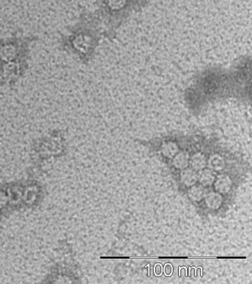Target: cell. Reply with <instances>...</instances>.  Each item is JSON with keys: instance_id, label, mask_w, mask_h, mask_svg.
Wrapping results in <instances>:
<instances>
[{"instance_id": "cell-1", "label": "cell", "mask_w": 252, "mask_h": 284, "mask_svg": "<svg viewBox=\"0 0 252 284\" xmlns=\"http://www.w3.org/2000/svg\"><path fill=\"white\" fill-rule=\"evenodd\" d=\"M36 36H11L0 38V79L6 86H14L28 67L30 48Z\"/></svg>"}, {"instance_id": "cell-2", "label": "cell", "mask_w": 252, "mask_h": 284, "mask_svg": "<svg viewBox=\"0 0 252 284\" xmlns=\"http://www.w3.org/2000/svg\"><path fill=\"white\" fill-rule=\"evenodd\" d=\"M98 24L97 17H86L64 35L62 47L82 62H88L99 44Z\"/></svg>"}, {"instance_id": "cell-3", "label": "cell", "mask_w": 252, "mask_h": 284, "mask_svg": "<svg viewBox=\"0 0 252 284\" xmlns=\"http://www.w3.org/2000/svg\"><path fill=\"white\" fill-rule=\"evenodd\" d=\"M216 192L221 194H226L230 192L232 187V181L227 175H218L215 177L214 183Z\"/></svg>"}, {"instance_id": "cell-4", "label": "cell", "mask_w": 252, "mask_h": 284, "mask_svg": "<svg viewBox=\"0 0 252 284\" xmlns=\"http://www.w3.org/2000/svg\"><path fill=\"white\" fill-rule=\"evenodd\" d=\"M204 199L205 205L212 210H218L224 203V198L221 194L218 192H210L205 194Z\"/></svg>"}, {"instance_id": "cell-5", "label": "cell", "mask_w": 252, "mask_h": 284, "mask_svg": "<svg viewBox=\"0 0 252 284\" xmlns=\"http://www.w3.org/2000/svg\"><path fill=\"white\" fill-rule=\"evenodd\" d=\"M180 177H181V183L187 187L194 185L198 181L197 172L192 168H187L185 169L181 170Z\"/></svg>"}, {"instance_id": "cell-6", "label": "cell", "mask_w": 252, "mask_h": 284, "mask_svg": "<svg viewBox=\"0 0 252 284\" xmlns=\"http://www.w3.org/2000/svg\"><path fill=\"white\" fill-rule=\"evenodd\" d=\"M206 167H208V169L214 172L222 171L226 167V162L224 158L219 154H213L207 160Z\"/></svg>"}, {"instance_id": "cell-7", "label": "cell", "mask_w": 252, "mask_h": 284, "mask_svg": "<svg viewBox=\"0 0 252 284\" xmlns=\"http://www.w3.org/2000/svg\"><path fill=\"white\" fill-rule=\"evenodd\" d=\"M215 177V172L208 168H204L197 173V178H198L199 183L203 187H209L214 183Z\"/></svg>"}, {"instance_id": "cell-8", "label": "cell", "mask_w": 252, "mask_h": 284, "mask_svg": "<svg viewBox=\"0 0 252 284\" xmlns=\"http://www.w3.org/2000/svg\"><path fill=\"white\" fill-rule=\"evenodd\" d=\"M189 158H190V155H189V152L185 151V150L179 151L172 158L173 166L176 169L181 170V171L185 169L189 166Z\"/></svg>"}, {"instance_id": "cell-9", "label": "cell", "mask_w": 252, "mask_h": 284, "mask_svg": "<svg viewBox=\"0 0 252 284\" xmlns=\"http://www.w3.org/2000/svg\"><path fill=\"white\" fill-rule=\"evenodd\" d=\"M160 151L166 158H173L180 151L179 146L174 141H166L162 143Z\"/></svg>"}, {"instance_id": "cell-10", "label": "cell", "mask_w": 252, "mask_h": 284, "mask_svg": "<svg viewBox=\"0 0 252 284\" xmlns=\"http://www.w3.org/2000/svg\"><path fill=\"white\" fill-rule=\"evenodd\" d=\"M205 194V187L201 185L200 184H195L194 185L191 186L188 190V195L191 200L195 202L201 201L203 199H204Z\"/></svg>"}, {"instance_id": "cell-11", "label": "cell", "mask_w": 252, "mask_h": 284, "mask_svg": "<svg viewBox=\"0 0 252 284\" xmlns=\"http://www.w3.org/2000/svg\"><path fill=\"white\" fill-rule=\"evenodd\" d=\"M189 163L192 169L198 172L206 168L207 159L202 152H197L190 157Z\"/></svg>"}, {"instance_id": "cell-12", "label": "cell", "mask_w": 252, "mask_h": 284, "mask_svg": "<svg viewBox=\"0 0 252 284\" xmlns=\"http://www.w3.org/2000/svg\"><path fill=\"white\" fill-rule=\"evenodd\" d=\"M143 1L145 2V3H147V2H148V0H143Z\"/></svg>"}]
</instances>
